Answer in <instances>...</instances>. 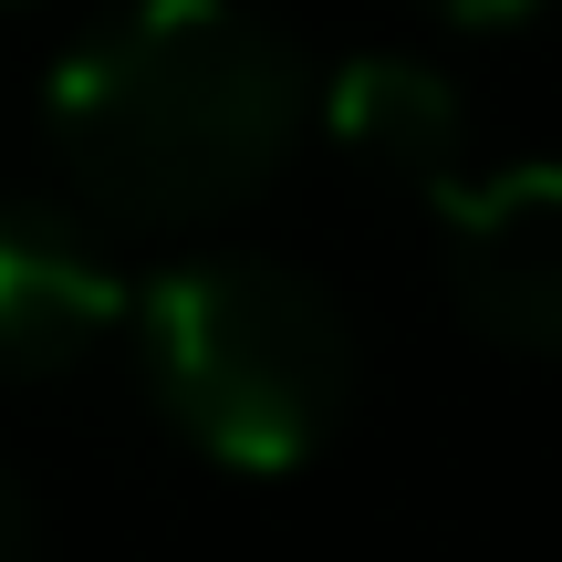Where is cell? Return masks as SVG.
I'll list each match as a JSON object with an SVG mask.
<instances>
[{"mask_svg": "<svg viewBox=\"0 0 562 562\" xmlns=\"http://www.w3.org/2000/svg\"><path fill=\"white\" fill-rule=\"evenodd\" d=\"M448 292L510 355H562V157L438 188Z\"/></svg>", "mask_w": 562, "mask_h": 562, "instance_id": "obj_3", "label": "cell"}, {"mask_svg": "<svg viewBox=\"0 0 562 562\" xmlns=\"http://www.w3.org/2000/svg\"><path fill=\"white\" fill-rule=\"evenodd\" d=\"M0 562H32V501H21L11 469H0Z\"/></svg>", "mask_w": 562, "mask_h": 562, "instance_id": "obj_6", "label": "cell"}, {"mask_svg": "<svg viewBox=\"0 0 562 562\" xmlns=\"http://www.w3.org/2000/svg\"><path fill=\"white\" fill-rule=\"evenodd\" d=\"M323 125L355 167L375 178H406L438 199L459 178V146H469V104L438 63H406V53H355L334 83H323Z\"/></svg>", "mask_w": 562, "mask_h": 562, "instance_id": "obj_5", "label": "cell"}, {"mask_svg": "<svg viewBox=\"0 0 562 562\" xmlns=\"http://www.w3.org/2000/svg\"><path fill=\"white\" fill-rule=\"evenodd\" d=\"M417 11H438V21H521L531 0H417Z\"/></svg>", "mask_w": 562, "mask_h": 562, "instance_id": "obj_7", "label": "cell"}, {"mask_svg": "<svg viewBox=\"0 0 562 562\" xmlns=\"http://www.w3.org/2000/svg\"><path fill=\"white\" fill-rule=\"evenodd\" d=\"M53 157L125 229H209L240 220L292 167L302 74L281 32L240 0H136L42 94Z\"/></svg>", "mask_w": 562, "mask_h": 562, "instance_id": "obj_1", "label": "cell"}, {"mask_svg": "<svg viewBox=\"0 0 562 562\" xmlns=\"http://www.w3.org/2000/svg\"><path fill=\"white\" fill-rule=\"evenodd\" d=\"M167 417L229 469H302L355 396V334L323 281L220 250L178 261L136 313Z\"/></svg>", "mask_w": 562, "mask_h": 562, "instance_id": "obj_2", "label": "cell"}, {"mask_svg": "<svg viewBox=\"0 0 562 562\" xmlns=\"http://www.w3.org/2000/svg\"><path fill=\"white\" fill-rule=\"evenodd\" d=\"M125 323V281L53 209L0 199V375H63Z\"/></svg>", "mask_w": 562, "mask_h": 562, "instance_id": "obj_4", "label": "cell"}]
</instances>
